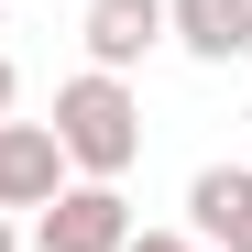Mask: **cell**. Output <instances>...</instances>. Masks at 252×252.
<instances>
[{"mask_svg":"<svg viewBox=\"0 0 252 252\" xmlns=\"http://www.w3.org/2000/svg\"><path fill=\"white\" fill-rule=\"evenodd\" d=\"M55 154H66V176H88V187H121L143 164V99H132V77H99V66H77L66 88H55Z\"/></svg>","mask_w":252,"mask_h":252,"instance_id":"obj_1","label":"cell"},{"mask_svg":"<svg viewBox=\"0 0 252 252\" xmlns=\"http://www.w3.org/2000/svg\"><path fill=\"white\" fill-rule=\"evenodd\" d=\"M121 241H132V197L88 187V176H66L44 197V220H33V252H121Z\"/></svg>","mask_w":252,"mask_h":252,"instance_id":"obj_2","label":"cell"},{"mask_svg":"<svg viewBox=\"0 0 252 252\" xmlns=\"http://www.w3.org/2000/svg\"><path fill=\"white\" fill-rule=\"evenodd\" d=\"M77 33H88V66H99V77H132V66L164 44V0H88Z\"/></svg>","mask_w":252,"mask_h":252,"instance_id":"obj_3","label":"cell"},{"mask_svg":"<svg viewBox=\"0 0 252 252\" xmlns=\"http://www.w3.org/2000/svg\"><path fill=\"white\" fill-rule=\"evenodd\" d=\"M187 230H197L208 252H252V164H197Z\"/></svg>","mask_w":252,"mask_h":252,"instance_id":"obj_4","label":"cell"},{"mask_svg":"<svg viewBox=\"0 0 252 252\" xmlns=\"http://www.w3.org/2000/svg\"><path fill=\"white\" fill-rule=\"evenodd\" d=\"M164 44H187L197 66H241L252 55V0H164Z\"/></svg>","mask_w":252,"mask_h":252,"instance_id":"obj_5","label":"cell"},{"mask_svg":"<svg viewBox=\"0 0 252 252\" xmlns=\"http://www.w3.org/2000/svg\"><path fill=\"white\" fill-rule=\"evenodd\" d=\"M66 187V154L44 121H0V208H44Z\"/></svg>","mask_w":252,"mask_h":252,"instance_id":"obj_6","label":"cell"},{"mask_svg":"<svg viewBox=\"0 0 252 252\" xmlns=\"http://www.w3.org/2000/svg\"><path fill=\"white\" fill-rule=\"evenodd\" d=\"M121 252H208V241H197V230H132Z\"/></svg>","mask_w":252,"mask_h":252,"instance_id":"obj_7","label":"cell"},{"mask_svg":"<svg viewBox=\"0 0 252 252\" xmlns=\"http://www.w3.org/2000/svg\"><path fill=\"white\" fill-rule=\"evenodd\" d=\"M11 99H22V77H11V55H0V121H11Z\"/></svg>","mask_w":252,"mask_h":252,"instance_id":"obj_8","label":"cell"},{"mask_svg":"<svg viewBox=\"0 0 252 252\" xmlns=\"http://www.w3.org/2000/svg\"><path fill=\"white\" fill-rule=\"evenodd\" d=\"M0 252H22V241H11V208H0Z\"/></svg>","mask_w":252,"mask_h":252,"instance_id":"obj_9","label":"cell"}]
</instances>
